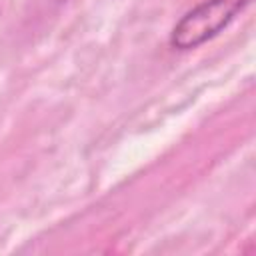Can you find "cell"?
Returning a JSON list of instances; mask_svg holds the SVG:
<instances>
[{"mask_svg":"<svg viewBox=\"0 0 256 256\" xmlns=\"http://www.w3.org/2000/svg\"><path fill=\"white\" fill-rule=\"evenodd\" d=\"M252 0H204L192 6L172 26L168 42L178 52L194 50L216 38Z\"/></svg>","mask_w":256,"mask_h":256,"instance_id":"cell-1","label":"cell"},{"mask_svg":"<svg viewBox=\"0 0 256 256\" xmlns=\"http://www.w3.org/2000/svg\"><path fill=\"white\" fill-rule=\"evenodd\" d=\"M56 2H66V0H56Z\"/></svg>","mask_w":256,"mask_h":256,"instance_id":"cell-2","label":"cell"}]
</instances>
